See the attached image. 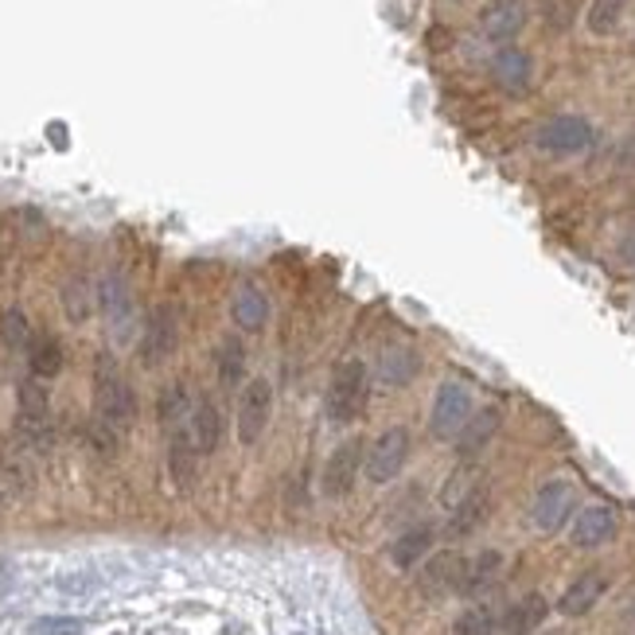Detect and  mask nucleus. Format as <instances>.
I'll use <instances>...</instances> for the list:
<instances>
[{"instance_id":"f257e3e1","label":"nucleus","mask_w":635,"mask_h":635,"mask_svg":"<svg viewBox=\"0 0 635 635\" xmlns=\"http://www.w3.org/2000/svg\"><path fill=\"white\" fill-rule=\"evenodd\" d=\"M94 421L110 433L125 436L137 421V394L110 355H98L94 370Z\"/></svg>"},{"instance_id":"f03ea898","label":"nucleus","mask_w":635,"mask_h":635,"mask_svg":"<svg viewBox=\"0 0 635 635\" xmlns=\"http://www.w3.org/2000/svg\"><path fill=\"white\" fill-rule=\"evenodd\" d=\"M370 398V374L363 367V359H343L335 367L332 382H328V418L335 426H352L355 418H363V409H367Z\"/></svg>"},{"instance_id":"7ed1b4c3","label":"nucleus","mask_w":635,"mask_h":635,"mask_svg":"<svg viewBox=\"0 0 635 635\" xmlns=\"http://www.w3.org/2000/svg\"><path fill=\"white\" fill-rule=\"evenodd\" d=\"M472 421V390L465 382H441L433 398V409H429V433L436 441H456L460 429Z\"/></svg>"},{"instance_id":"20e7f679","label":"nucleus","mask_w":635,"mask_h":635,"mask_svg":"<svg viewBox=\"0 0 635 635\" xmlns=\"http://www.w3.org/2000/svg\"><path fill=\"white\" fill-rule=\"evenodd\" d=\"M269 418H274V386H269V379H250L238 394V441L246 448L257 445L266 436Z\"/></svg>"},{"instance_id":"39448f33","label":"nucleus","mask_w":635,"mask_h":635,"mask_svg":"<svg viewBox=\"0 0 635 635\" xmlns=\"http://www.w3.org/2000/svg\"><path fill=\"white\" fill-rule=\"evenodd\" d=\"M577 515V487L573 480H546L531 503V522L542 534H558Z\"/></svg>"},{"instance_id":"423d86ee","label":"nucleus","mask_w":635,"mask_h":635,"mask_svg":"<svg viewBox=\"0 0 635 635\" xmlns=\"http://www.w3.org/2000/svg\"><path fill=\"white\" fill-rule=\"evenodd\" d=\"M16 426H20V436H24V445H31V448L48 445V436H51V394L39 386V379L20 382Z\"/></svg>"},{"instance_id":"0eeeda50","label":"nucleus","mask_w":635,"mask_h":635,"mask_svg":"<svg viewBox=\"0 0 635 635\" xmlns=\"http://www.w3.org/2000/svg\"><path fill=\"white\" fill-rule=\"evenodd\" d=\"M406 460H409V433L402 426H394L374 436V445L367 448V460H363V472H367L370 484H390V480H398Z\"/></svg>"},{"instance_id":"6e6552de","label":"nucleus","mask_w":635,"mask_h":635,"mask_svg":"<svg viewBox=\"0 0 635 635\" xmlns=\"http://www.w3.org/2000/svg\"><path fill=\"white\" fill-rule=\"evenodd\" d=\"M593 141H597L593 125H588L585 117H573V114L550 117V122L534 134V144H538L542 152H550V156H577V152H585Z\"/></svg>"},{"instance_id":"1a4fd4ad","label":"nucleus","mask_w":635,"mask_h":635,"mask_svg":"<svg viewBox=\"0 0 635 635\" xmlns=\"http://www.w3.org/2000/svg\"><path fill=\"white\" fill-rule=\"evenodd\" d=\"M176 343H180V328H176V316L172 308H152L149 323H144L141 343H137V359L141 367H164L176 352Z\"/></svg>"},{"instance_id":"9d476101","label":"nucleus","mask_w":635,"mask_h":635,"mask_svg":"<svg viewBox=\"0 0 635 635\" xmlns=\"http://www.w3.org/2000/svg\"><path fill=\"white\" fill-rule=\"evenodd\" d=\"M363 441H343L340 448H332V456L323 460V475H320V487L328 499H343V495H352L355 480L363 472Z\"/></svg>"},{"instance_id":"9b49d317","label":"nucleus","mask_w":635,"mask_h":635,"mask_svg":"<svg viewBox=\"0 0 635 635\" xmlns=\"http://www.w3.org/2000/svg\"><path fill=\"white\" fill-rule=\"evenodd\" d=\"M617 534V511L605 507V503H593L585 511L573 515V526H569V538L577 550H597L608 538Z\"/></svg>"},{"instance_id":"f8f14e48","label":"nucleus","mask_w":635,"mask_h":635,"mask_svg":"<svg viewBox=\"0 0 635 635\" xmlns=\"http://www.w3.org/2000/svg\"><path fill=\"white\" fill-rule=\"evenodd\" d=\"M98 301H102L105 323H110L114 340H129L134 335V293H129V284L122 277H105Z\"/></svg>"},{"instance_id":"ddd939ff","label":"nucleus","mask_w":635,"mask_h":635,"mask_svg":"<svg viewBox=\"0 0 635 635\" xmlns=\"http://www.w3.org/2000/svg\"><path fill=\"white\" fill-rule=\"evenodd\" d=\"M499 577H503V554L484 550V554H475V558H465L456 593H460V597H480V593H487Z\"/></svg>"},{"instance_id":"4468645a","label":"nucleus","mask_w":635,"mask_h":635,"mask_svg":"<svg viewBox=\"0 0 635 635\" xmlns=\"http://www.w3.org/2000/svg\"><path fill=\"white\" fill-rule=\"evenodd\" d=\"M168 472H172V480H176V487H183V492H188V487L195 484V472H200V448H195V441H191V429L188 426L172 429V441H168Z\"/></svg>"},{"instance_id":"2eb2a0df","label":"nucleus","mask_w":635,"mask_h":635,"mask_svg":"<svg viewBox=\"0 0 635 635\" xmlns=\"http://www.w3.org/2000/svg\"><path fill=\"white\" fill-rule=\"evenodd\" d=\"M605 588H608L605 573H600V569H588V573H581V577L561 593L558 612L561 617H585V612H593V605L605 597Z\"/></svg>"},{"instance_id":"dca6fc26","label":"nucleus","mask_w":635,"mask_h":635,"mask_svg":"<svg viewBox=\"0 0 635 635\" xmlns=\"http://www.w3.org/2000/svg\"><path fill=\"white\" fill-rule=\"evenodd\" d=\"M31 484H36V475H31V465L24 453H9L0 460V507H16L31 495Z\"/></svg>"},{"instance_id":"f3484780","label":"nucleus","mask_w":635,"mask_h":635,"mask_svg":"<svg viewBox=\"0 0 635 635\" xmlns=\"http://www.w3.org/2000/svg\"><path fill=\"white\" fill-rule=\"evenodd\" d=\"M460 569H465V558L460 554H436V558L426 561L421 569V593L426 597H445V593H456L460 585Z\"/></svg>"},{"instance_id":"a211bd4d","label":"nucleus","mask_w":635,"mask_h":635,"mask_svg":"<svg viewBox=\"0 0 635 635\" xmlns=\"http://www.w3.org/2000/svg\"><path fill=\"white\" fill-rule=\"evenodd\" d=\"M526 24V9L519 0H492L484 12H480V28L487 39H511L519 36V28Z\"/></svg>"},{"instance_id":"6ab92c4d","label":"nucleus","mask_w":635,"mask_h":635,"mask_svg":"<svg viewBox=\"0 0 635 635\" xmlns=\"http://www.w3.org/2000/svg\"><path fill=\"white\" fill-rule=\"evenodd\" d=\"M499 421H503L499 409H480V414H472V421H468V426L460 429V436H456L460 460H475V456L484 453L487 441H492L495 429H499Z\"/></svg>"},{"instance_id":"aec40b11","label":"nucleus","mask_w":635,"mask_h":635,"mask_svg":"<svg viewBox=\"0 0 635 635\" xmlns=\"http://www.w3.org/2000/svg\"><path fill=\"white\" fill-rule=\"evenodd\" d=\"M546 612H550V605H546L538 593H531V597H522L519 605H511L507 612H503L499 632L503 635H534L542 624H546Z\"/></svg>"},{"instance_id":"412c9836","label":"nucleus","mask_w":635,"mask_h":635,"mask_svg":"<svg viewBox=\"0 0 635 635\" xmlns=\"http://www.w3.org/2000/svg\"><path fill=\"white\" fill-rule=\"evenodd\" d=\"M191 441H195V448H200V456H211L218 448V441H223V414H218L215 402H195V409H191Z\"/></svg>"},{"instance_id":"4be33fe9","label":"nucleus","mask_w":635,"mask_h":635,"mask_svg":"<svg viewBox=\"0 0 635 635\" xmlns=\"http://www.w3.org/2000/svg\"><path fill=\"white\" fill-rule=\"evenodd\" d=\"M429 550H433V526H409L406 534L390 542V561L394 569H414L429 558Z\"/></svg>"},{"instance_id":"5701e85b","label":"nucleus","mask_w":635,"mask_h":635,"mask_svg":"<svg viewBox=\"0 0 635 635\" xmlns=\"http://www.w3.org/2000/svg\"><path fill=\"white\" fill-rule=\"evenodd\" d=\"M230 313H234V323L242 328V332H262L269 320V301L257 284H242V289L234 293Z\"/></svg>"},{"instance_id":"b1692460","label":"nucleus","mask_w":635,"mask_h":635,"mask_svg":"<svg viewBox=\"0 0 635 635\" xmlns=\"http://www.w3.org/2000/svg\"><path fill=\"white\" fill-rule=\"evenodd\" d=\"M492 71H495V78H499V86H507L511 94H519V90L531 86V59L519 48H503L499 55L492 59Z\"/></svg>"},{"instance_id":"393cba45","label":"nucleus","mask_w":635,"mask_h":635,"mask_svg":"<svg viewBox=\"0 0 635 635\" xmlns=\"http://www.w3.org/2000/svg\"><path fill=\"white\" fill-rule=\"evenodd\" d=\"M418 374V352L414 347H386L379 359V379L386 386H406Z\"/></svg>"},{"instance_id":"a878e982","label":"nucleus","mask_w":635,"mask_h":635,"mask_svg":"<svg viewBox=\"0 0 635 635\" xmlns=\"http://www.w3.org/2000/svg\"><path fill=\"white\" fill-rule=\"evenodd\" d=\"M28 363L36 379H55L59 370H63V347H59L55 335H31Z\"/></svg>"},{"instance_id":"bb28decb","label":"nucleus","mask_w":635,"mask_h":635,"mask_svg":"<svg viewBox=\"0 0 635 635\" xmlns=\"http://www.w3.org/2000/svg\"><path fill=\"white\" fill-rule=\"evenodd\" d=\"M191 398H188V386L183 382H172V386L161 390V406H156V414H161V426L164 429H180L188 426L191 418Z\"/></svg>"},{"instance_id":"cd10ccee","label":"nucleus","mask_w":635,"mask_h":635,"mask_svg":"<svg viewBox=\"0 0 635 635\" xmlns=\"http://www.w3.org/2000/svg\"><path fill=\"white\" fill-rule=\"evenodd\" d=\"M484 515H487V492L480 487V492H472V495H468V499L453 511V522H448V534H453V538H465V534H472L475 526L484 522Z\"/></svg>"},{"instance_id":"c85d7f7f","label":"nucleus","mask_w":635,"mask_h":635,"mask_svg":"<svg viewBox=\"0 0 635 635\" xmlns=\"http://www.w3.org/2000/svg\"><path fill=\"white\" fill-rule=\"evenodd\" d=\"M480 487H484V480H480V472H475V465L456 468V472L445 480V492H441V503H445L448 511H456V507H460V503H465L472 492H480Z\"/></svg>"},{"instance_id":"c756f323","label":"nucleus","mask_w":635,"mask_h":635,"mask_svg":"<svg viewBox=\"0 0 635 635\" xmlns=\"http://www.w3.org/2000/svg\"><path fill=\"white\" fill-rule=\"evenodd\" d=\"M624 20V0H593L585 12V24L593 36H612Z\"/></svg>"},{"instance_id":"7c9ffc66","label":"nucleus","mask_w":635,"mask_h":635,"mask_svg":"<svg viewBox=\"0 0 635 635\" xmlns=\"http://www.w3.org/2000/svg\"><path fill=\"white\" fill-rule=\"evenodd\" d=\"M242 374H246V347L238 340H223V347H218V382L234 390Z\"/></svg>"},{"instance_id":"2f4dec72","label":"nucleus","mask_w":635,"mask_h":635,"mask_svg":"<svg viewBox=\"0 0 635 635\" xmlns=\"http://www.w3.org/2000/svg\"><path fill=\"white\" fill-rule=\"evenodd\" d=\"M499 612H495L492 605H475V608H468V612H460L456 617V624H453V632L456 635H492V632H499Z\"/></svg>"},{"instance_id":"473e14b6","label":"nucleus","mask_w":635,"mask_h":635,"mask_svg":"<svg viewBox=\"0 0 635 635\" xmlns=\"http://www.w3.org/2000/svg\"><path fill=\"white\" fill-rule=\"evenodd\" d=\"M0 335L9 343L12 352H24L31 343V328H28V316L20 313V308H9V313L0 316Z\"/></svg>"},{"instance_id":"72a5a7b5","label":"nucleus","mask_w":635,"mask_h":635,"mask_svg":"<svg viewBox=\"0 0 635 635\" xmlns=\"http://www.w3.org/2000/svg\"><path fill=\"white\" fill-rule=\"evenodd\" d=\"M86 624L78 617H43L31 624V635H82Z\"/></svg>"},{"instance_id":"f704fd0d","label":"nucleus","mask_w":635,"mask_h":635,"mask_svg":"<svg viewBox=\"0 0 635 635\" xmlns=\"http://www.w3.org/2000/svg\"><path fill=\"white\" fill-rule=\"evenodd\" d=\"M63 308H67L71 320L82 323L86 316H90V289H86L82 281L67 284V293H63Z\"/></svg>"},{"instance_id":"c9c22d12","label":"nucleus","mask_w":635,"mask_h":635,"mask_svg":"<svg viewBox=\"0 0 635 635\" xmlns=\"http://www.w3.org/2000/svg\"><path fill=\"white\" fill-rule=\"evenodd\" d=\"M620 156H624V161H632V164H635V137H632V141H627V144H624V152H620Z\"/></svg>"}]
</instances>
